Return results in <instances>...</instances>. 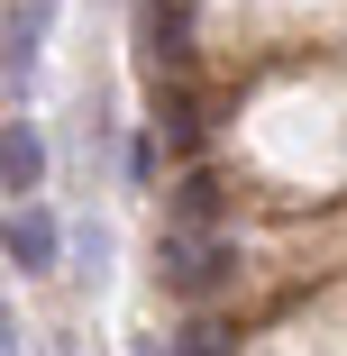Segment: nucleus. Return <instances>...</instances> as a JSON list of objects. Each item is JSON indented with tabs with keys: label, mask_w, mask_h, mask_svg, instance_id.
<instances>
[{
	"label": "nucleus",
	"mask_w": 347,
	"mask_h": 356,
	"mask_svg": "<svg viewBox=\"0 0 347 356\" xmlns=\"http://www.w3.org/2000/svg\"><path fill=\"white\" fill-rule=\"evenodd\" d=\"M46 19H55V0H19V10H10V83H28V74H37Z\"/></svg>",
	"instance_id": "nucleus-2"
},
{
	"label": "nucleus",
	"mask_w": 347,
	"mask_h": 356,
	"mask_svg": "<svg viewBox=\"0 0 347 356\" xmlns=\"http://www.w3.org/2000/svg\"><path fill=\"white\" fill-rule=\"evenodd\" d=\"M0 165H10V192H19V201H37V183H46V137H37L28 119H10V156H0Z\"/></svg>",
	"instance_id": "nucleus-3"
},
{
	"label": "nucleus",
	"mask_w": 347,
	"mask_h": 356,
	"mask_svg": "<svg viewBox=\"0 0 347 356\" xmlns=\"http://www.w3.org/2000/svg\"><path fill=\"white\" fill-rule=\"evenodd\" d=\"M165 274H174V293H211V247L201 238H165Z\"/></svg>",
	"instance_id": "nucleus-4"
},
{
	"label": "nucleus",
	"mask_w": 347,
	"mask_h": 356,
	"mask_svg": "<svg viewBox=\"0 0 347 356\" xmlns=\"http://www.w3.org/2000/svg\"><path fill=\"white\" fill-rule=\"evenodd\" d=\"M55 247H64L55 210H46V201H28L19 220H10V265H19V274H46V265H55Z\"/></svg>",
	"instance_id": "nucleus-1"
}]
</instances>
